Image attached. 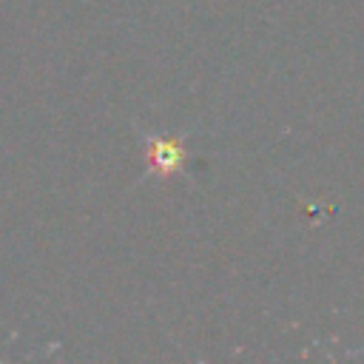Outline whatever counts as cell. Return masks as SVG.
<instances>
[{
	"instance_id": "cell-1",
	"label": "cell",
	"mask_w": 364,
	"mask_h": 364,
	"mask_svg": "<svg viewBox=\"0 0 364 364\" xmlns=\"http://www.w3.org/2000/svg\"><path fill=\"white\" fill-rule=\"evenodd\" d=\"M148 159L151 165H156L162 173H176L185 165V151L179 148V142L173 139H154L148 148Z\"/></svg>"
}]
</instances>
